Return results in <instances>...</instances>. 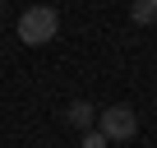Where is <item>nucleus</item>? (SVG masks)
Here are the masks:
<instances>
[{
    "label": "nucleus",
    "instance_id": "nucleus-1",
    "mask_svg": "<svg viewBox=\"0 0 157 148\" xmlns=\"http://www.w3.org/2000/svg\"><path fill=\"white\" fill-rule=\"evenodd\" d=\"M56 33H60V14L51 5H33L19 14V42L23 46H46V42H56Z\"/></svg>",
    "mask_w": 157,
    "mask_h": 148
},
{
    "label": "nucleus",
    "instance_id": "nucleus-2",
    "mask_svg": "<svg viewBox=\"0 0 157 148\" xmlns=\"http://www.w3.org/2000/svg\"><path fill=\"white\" fill-rule=\"evenodd\" d=\"M97 130L106 134V143H125V139H134V134H139V116H134V107L116 102V107L97 111Z\"/></svg>",
    "mask_w": 157,
    "mask_h": 148
},
{
    "label": "nucleus",
    "instance_id": "nucleus-3",
    "mask_svg": "<svg viewBox=\"0 0 157 148\" xmlns=\"http://www.w3.org/2000/svg\"><path fill=\"white\" fill-rule=\"evenodd\" d=\"M65 120H69L74 130H93V125H97V111H93V102L78 97V102H69V107H65Z\"/></svg>",
    "mask_w": 157,
    "mask_h": 148
},
{
    "label": "nucleus",
    "instance_id": "nucleus-4",
    "mask_svg": "<svg viewBox=\"0 0 157 148\" xmlns=\"http://www.w3.org/2000/svg\"><path fill=\"white\" fill-rule=\"evenodd\" d=\"M129 19L134 23H157V5H152V0H134V5H129Z\"/></svg>",
    "mask_w": 157,
    "mask_h": 148
},
{
    "label": "nucleus",
    "instance_id": "nucleus-5",
    "mask_svg": "<svg viewBox=\"0 0 157 148\" xmlns=\"http://www.w3.org/2000/svg\"><path fill=\"white\" fill-rule=\"evenodd\" d=\"M83 148H106V134L93 125V130H83Z\"/></svg>",
    "mask_w": 157,
    "mask_h": 148
},
{
    "label": "nucleus",
    "instance_id": "nucleus-6",
    "mask_svg": "<svg viewBox=\"0 0 157 148\" xmlns=\"http://www.w3.org/2000/svg\"><path fill=\"white\" fill-rule=\"evenodd\" d=\"M152 5H157V0H152Z\"/></svg>",
    "mask_w": 157,
    "mask_h": 148
}]
</instances>
